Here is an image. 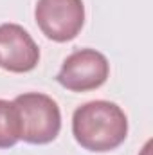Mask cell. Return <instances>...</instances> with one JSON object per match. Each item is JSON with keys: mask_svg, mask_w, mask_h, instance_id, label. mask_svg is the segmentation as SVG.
Here are the masks:
<instances>
[{"mask_svg": "<svg viewBox=\"0 0 153 155\" xmlns=\"http://www.w3.org/2000/svg\"><path fill=\"white\" fill-rule=\"evenodd\" d=\"M72 134L77 144L88 152H110L121 146L128 135V119L121 107L110 101H90L76 108Z\"/></svg>", "mask_w": 153, "mask_h": 155, "instance_id": "1", "label": "cell"}, {"mask_svg": "<svg viewBox=\"0 0 153 155\" xmlns=\"http://www.w3.org/2000/svg\"><path fill=\"white\" fill-rule=\"evenodd\" d=\"M20 121V141L29 144H47L61 130V114L58 103L40 92H27L15 97Z\"/></svg>", "mask_w": 153, "mask_h": 155, "instance_id": "2", "label": "cell"}, {"mask_svg": "<svg viewBox=\"0 0 153 155\" xmlns=\"http://www.w3.org/2000/svg\"><path fill=\"white\" fill-rule=\"evenodd\" d=\"M34 20L49 40L70 41L83 29L85 5L81 0H38Z\"/></svg>", "mask_w": 153, "mask_h": 155, "instance_id": "3", "label": "cell"}, {"mask_svg": "<svg viewBox=\"0 0 153 155\" xmlns=\"http://www.w3.org/2000/svg\"><path fill=\"white\" fill-rule=\"evenodd\" d=\"M110 74V63L96 49H81L65 58L58 81L70 92H88L99 88Z\"/></svg>", "mask_w": 153, "mask_h": 155, "instance_id": "4", "label": "cell"}, {"mask_svg": "<svg viewBox=\"0 0 153 155\" xmlns=\"http://www.w3.org/2000/svg\"><path fill=\"white\" fill-rule=\"evenodd\" d=\"M38 45L22 25H0V67L9 72H29L38 65Z\"/></svg>", "mask_w": 153, "mask_h": 155, "instance_id": "5", "label": "cell"}, {"mask_svg": "<svg viewBox=\"0 0 153 155\" xmlns=\"http://www.w3.org/2000/svg\"><path fill=\"white\" fill-rule=\"evenodd\" d=\"M20 141V121L13 101L0 99V148H13Z\"/></svg>", "mask_w": 153, "mask_h": 155, "instance_id": "6", "label": "cell"}]
</instances>
